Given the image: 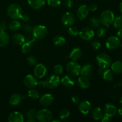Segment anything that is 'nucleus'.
Masks as SVG:
<instances>
[{"label":"nucleus","instance_id":"3c124183","mask_svg":"<svg viewBox=\"0 0 122 122\" xmlns=\"http://www.w3.org/2000/svg\"><path fill=\"white\" fill-rule=\"evenodd\" d=\"M117 34V36L118 37H119V38L122 39V29H119Z\"/></svg>","mask_w":122,"mask_h":122},{"label":"nucleus","instance_id":"09e8293b","mask_svg":"<svg viewBox=\"0 0 122 122\" xmlns=\"http://www.w3.org/2000/svg\"><path fill=\"white\" fill-rule=\"evenodd\" d=\"M98 7L96 4H91L88 7V9L89 11H95L97 10Z\"/></svg>","mask_w":122,"mask_h":122},{"label":"nucleus","instance_id":"6ab92c4d","mask_svg":"<svg viewBox=\"0 0 122 122\" xmlns=\"http://www.w3.org/2000/svg\"><path fill=\"white\" fill-rule=\"evenodd\" d=\"M27 2L31 8L35 10H39L45 5V0H27Z\"/></svg>","mask_w":122,"mask_h":122},{"label":"nucleus","instance_id":"2eb2a0df","mask_svg":"<svg viewBox=\"0 0 122 122\" xmlns=\"http://www.w3.org/2000/svg\"><path fill=\"white\" fill-rule=\"evenodd\" d=\"M79 109L82 114L86 115L91 110V104L88 101H83L79 103Z\"/></svg>","mask_w":122,"mask_h":122},{"label":"nucleus","instance_id":"4d7b16f0","mask_svg":"<svg viewBox=\"0 0 122 122\" xmlns=\"http://www.w3.org/2000/svg\"><path fill=\"white\" fill-rule=\"evenodd\" d=\"M51 122H60V120H51Z\"/></svg>","mask_w":122,"mask_h":122},{"label":"nucleus","instance_id":"c03bdc74","mask_svg":"<svg viewBox=\"0 0 122 122\" xmlns=\"http://www.w3.org/2000/svg\"><path fill=\"white\" fill-rule=\"evenodd\" d=\"M23 29L24 31H25L26 32H30L32 30V27L29 24H25V25L23 26Z\"/></svg>","mask_w":122,"mask_h":122},{"label":"nucleus","instance_id":"7ed1b4c3","mask_svg":"<svg viewBox=\"0 0 122 122\" xmlns=\"http://www.w3.org/2000/svg\"><path fill=\"white\" fill-rule=\"evenodd\" d=\"M96 59L98 64L101 69H107L112 64V58L107 54H100L97 56Z\"/></svg>","mask_w":122,"mask_h":122},{"label":"nucleus","instance_id":"cd10ccee","mask_svg":"<svg viewBox=\"0 0 122 122\" xmlns=\"http://www.w3.org/2000/svg\"><path fill=\"white\" fill-rule=\"evenodd\" d=\"M36 41V39L35 38L33 40H31L27 42H24L21 46V50L24 54H27L30 52L32 48V45Z\"/></svg>","mask_w":122,"mask_h":122},{"label":"nucleus","instance_id":"37998d69","mask_svg":"<svg viewBox=\"0 0 122 122\" xmlns=\"http://www.w3.org/2000/svg\"><path fill=\"white\" fill-rule=\"evenodd\" d=\"M64 6L67 8H71L73 6V0H64L63 1Z\"/></svg>","mask_w":122,"mask_h":122},{"label":"nucleus","instance_id":"7c9ffc66","mask_svg":"<svg viewBox=\"0 0 122 122\" xmlns=\"http://www.w3.org/2000/svg\"><path fill=\"white\" fill-rule=\"evenodd\" d=\"M88 21H89V25L94 28H97V27H100V25H101L99 18L95 16L91 17L88 20Z\"/></svg>","mask_w":122,"mask_h":122},{"label":"nucleus","instance_id":"79ce46f5","mask_svg":"<svg viewBox=\"0 0 122 122\" xmlns=\"http://www.w3.org/2000/svg\"><path fill=\"white\" fill-rule=\"evenodd\" d=\"M91 46L92 47L93 49L95 50H98L99 49L101 48V43L98 41V40H93L91 42Z\"/></svg>","mask_w":122,"mask_h":122},{"label":"nucleus","instance_id":"e433bc0d","mask_svg":"<svg viewBox=\"0 0 122 122\" xmlns=\"http://www.w3.org/2000/svg\"><path fill=\"white\" fill-rule=\"evenodd\" d=\"M37 111L35 109H31L26 113V116L27 119H36Z\"/></svg>","mask_w":122,"mask_h":122},{"label":"nucleus","instance_id":"aec40b11","mask_svg":"<svg viewBox=\"0 0 122 122\" xmlns=\"http://www.w3.org/2000/svg\"><path fill=\"white\" fill-rule=\"evenodd\" d=\"M77 84L80 88H81L82 89H86L89 87L90 81H89L88 77L81 76V77H79L78 80H77Z\"/></svg>","mask_w":122,"mask_h":122},{"label":"nucleus","instance_id":"9d476101","mask_svg":"<svg viewBox=\"0 0 122 122\" xmlns=\"http://www.w3.org/2000/svg\"><path fill=\"white\" fill-rule=\"evenodd\" d=\"M120 40L118 37L112 36L107 39L106 45L109 50H115L120 46Z\"/></svg>","mask_w":122,"mask_h":122},{"label":"nucleus","instance_id":"de8ad7c7","mask_svg":"<svg viewBox=\"0 0 122 122\" xmlns=\"http://www.w3.org/2000/svg\"><path fill=\"white\" fill-rule=\"evenodd\" d=\"M20 19H21L23 21H24V22H27V21H29V20L30 17L29 16V15H27V14H23L21 18H20Z\"/></svg>","mask_w":122,"mask_h":122},{"label":"nucleus","instance_id":"a878e982","mask_svg":"<svg viewBox=\"0 0 122 122\" xmlns=\"http://www.w3.org/2000/svg\"><path fill=\"white\" fill-rule=\"evenodd\" d=\"M103 116V111L99 107L94 108L92 112V116L95 120H101Z\"/></svg>","mask_w":122,"mask_h":122},{"label":"nucleus","instance_id":"2f4dec72","mask_svg":"<svg viewBox=\"0 0 122 122\" xmlns=\"http://www.w3.org/2000/svg\"><path fill=\"white\" fill-rule=\"evenodd\" d=\"M66 42V39L61 35H57L54 38L53 43L55 45L61 46L64 45Z\"/></svg>","mask_w":122,"mask_h":122},{"label":"nucleus","instance_id":"393cba45","mask_svg":"<svg viewBox=\"0 0 122 122\" xmlns=\"http://www.w3.org/2000/svg\"><path fill=\"white\" fill-rule=\"evenodd\" d=\"M22 97L19 94H14L10 97L9 99V103L13 106H17L21 102Z\"/></svg>","mask_w":122,"mask_h":122},{"label":"nucleus","instance_id":"603ef678","mask_svg":"<svg viewBox=\"0 0 122 122\" xmlns=\"http://www.w3.org/2000/svg\"><path fill=\"white\" fill-rule=\"evenodd\" d=\"M117 112L118 113H119V115L122 116V107H120V108H119V109H118Z\"/></svg>","mask_w":122,"mask_h":122},{"label":"nucleus","instance_id":"f704fd0d","mask_svg":"<svg viewBox=\"0 0 122 122\" xmlns=\"http://www.w3.org/2000/svg\"><path fill=\"white\" fill-rule=\"evenodd\" d=\"M70 115V112L67 109H63L60 112V118L61 120H65L67 119Z\"/></svg>","mask_w":122,"mask_h":122},{"label":"nucleus","instance_id":"49530a36","mask_svg":"<svg viewBox=\"0 0 122 122\" xmlns=\"http://www.w3.org/2000/svg\"><path fill=\"white\" fill-rule=\"evenodd\" d=\"M71 101H73L74 104H79L81 101V100H80L79 97L77 96V95H73V96L71 97Z\"/></svg>","mask_w":122,"mask_h":122},{"label":"nucleus","instance_id":"f8f14e48","mask_svg":"<svg viewBox=\"0 0 122 122\" xmlns=\"http://www.w3.org/2000/svg\"><path fill=\"white\" fill-rule=\"evenodd\" d=\"M23 82L25 85L29 89L35 88L38 85V83L36 77L31 75H27L25 76L23 79Z\"/></svg>","mask_w":122,"mask_h":122},{"label":"nucleus","instance_id":"f03ea898","mask_svg":"<svg viewBox=\"0 0 122 122\" xmlns=\"http://www.w3.org/2000/svg\"><path fill=\"white\" fill-rule=\"evenodd\" d=\"M101 24L106 27H109L114 20V15L110 10H104L101 13L99 17Z\"/></svg>","mask_w":122,"mask_h":122},{"label":"nucleus","instance_id":"b1692460","mask_svg":"<svg viewBox=\"0 0 122 122\" xmlns=\"http://www.w3.org/2000/svg\"><path fill=\"white\" fill-rule=\"evenodd\" d=\"M9 41V35L5 32H0V47L3 48L7 46Z\"/></svg>","mask_w":122,"mask_h":122},{"label":"nucleus","instance_id":"864d4df0","mask_svg":"<svg viewBox=\"0 0 122 122\" xmlns=\"http://www.w3.org/2000/svg\"><path fill=\"white\" fill-rule=\"evenodd\" d=\"M36 122V120L35 119H27V120H26V122Z\"/></svg>","mask_w":122,"mask_h":122},{"label":"nucleus","instance_id":"ea45409f","mask_svg":"<svg viewBox=\"0 0 122 122\" xmlns=\"http://www.w3.org/2000/svg\"><path fill=\"white\" fill-rule=\"evenodd\" d=\"M54 72L57 75H61L63 73V67L60 64H57L54 67Z\"/></svg>","mask_w":122,"mask_h":122},{"label":"nucleus","instance_id":"4be33fe9","mask_svg":"<svg viewBox=\"0 0 122 122\" xmlns=\"http://www.w3.org/2000/svg\"><path fill=\"white\" fill-rule=\"evenodd\" d=\"M11 40L15 45H21L25 42V37L21 33H15L12 36Z\"/></svg>","mask_w":122,"mask_h":122},{"label":"nucleus","instance_id":"c9c22d12","mask_svg":"<svg viewBox=\"0 0 122 122\" xmlns=\"http://www.w3.org/2000/svg\"><path fill=\"white\" fill-rule=\"evenodd\" d=\"M79 30L75 26H70L68 29V33L71 36H76L79 35Z\"/></svg>","mask_w":122,"mask_h":122},{"label":"nucleus","instance_id":"5fc2aeb1","mask_svg":"<svg viewBox=\"0 0 122 122\" xmlns=\"http://www.w3.org/2000/svg\"><path fill=\"white\" fill-rule=\"evenodd\" d=\"M119 9H120V11L122 13V2L120 4V5H119Z\"/></svg>","mask_w":122,"mask_h":122},{"label":"nucleus","instance_id":"39448f33","mask_svg":"<svg viewBox=\"0 0 122 122\" xmlns=\"http://www.w3.org/2000/svg\"><path fill=\"white\" fill-rule=\"evenodd\" d=\"M32 33L36 39H43L47 36L48 29L44 25H38L33 27Z\"/></svg>","mask_w":122,"mask_h":122},{"label":"nucleus","instance_id":"4468645a","mask_svg":"<svg viewBox=\"0 0 122 122\" xmlns=\"http://www.w3.org/2000/svg\"><path fill=\"white\" fill-rule=\"evenodd\" d=\"M105 115L109 117L114 116L117 113V110L114 104L112 103H107L104 107Z\"/></svg>","mask_w":122,"mask_h":122},{"label":"nucleus","instance_id":"412c9836","mask_svg":"<svg viewBox=\"0 0 122 122\" xmlns=\"http://www.w3.org/2000/svg\"><path fill=\"white\" fill-rule=\"evenodd\" d=\"M61 82L62 85L66 88H71L75 85V81L73 78L69 75L64 76L61 79Z\"/></svg>","mask_w":122,"mask_h":122},{"label":"nucleus","instance_id":"20e7f679","mask_svg":"<svg viewBox=\"0 0 122 122\" xmlns=\"http://www.w3.org/2000/svg\"><path fill=\"white\" fill-rule=\"evenodd\" d=\"M53 118L52 112L48 109H42L37 112L36 119L40 122H49Z\"/></svg>","mask_w":122,"mask_h":122},{"label":"nucleus","instance_id":"423d86ee","mask_svg":"<svg viewBox=\"0 0 122 122\" xmlns=\"http://www.w3.org/2000/svg\"><path fill=\"white\" fill-rule=\"evenodd\" d=\"M61 80L57 75H52L48 76L45 81V87L48 89H54L57 88L60 84Z\"/></svg>","mask_w":122,"mask_h":122},{"label":"nucleus","instance_id":"473e14b6","mask_svg":"<svg viewBox=\"0 0 122 122\" xmlns=\"http://www.w3.org/2000/svg\"><path fill=\"white\" fill-rule=\"evenodd\" d=\"M28 96L32 100H37L39 98V94L38 91L34 88H31L28 91Z\"/></svg>","mask_w":122,"mask_h":122},{"label":"nucleus","instance_id":"6e6d98bb","mask_svg":"<svg viewBox=\"0 0 122 122\" xmlns=\"http://www.w3.org/2000/svg\"><path fill=\"white\" fill-rule=\"evenodd\" d=\"M120 104L122 106V96L120 97Z\"/></svg>","mask_w":122,"mask_h":122},{"label":"nucleus","instance_id":"a211bd4d","mask_svg":"<svg viewBox=\"0 0 122 122\" xmlns=\"http://www.w3.org/2000/svg\"><path fill=\"white\" fill-rule=\"evenodd\" d=\"M93 70V66L90 63H87L85 64L82 67H81V74L82 76H86L87 77H89L91 76Z\"/></svg>","mask_w":122,"mask_h":122},{"label":"nucleus","instance_id":"0eeeda50","mask_svg":"<svg viewBox=\"0 0 122 122\" xmlns=\"http://www.w3.org/2000/svg\"><path fill=\"white\" fill-rule=\"evenodd\" d=\"M67 70L68 73L71 76H77L81 74V67L79 64L76 61H71L69 62L66 66Z\"/></svg>","mask_w":122,"mask_h":122},{"label":"nucleus","instance_id":"bb28decb","mask_svg":"<svg viewBox=\"0 0 122 122\" xmlns=\"http://www.w3.org/2000/svg\"><path fill=\"white\" fill-rule=\"evenodd\" d=\"M111 68L113 72L116 74L122 73V61H116L111 64Z\"/></svg>","mask_w":122,"mask_h":122},{"label":"nucleus","instance_id":"6e6552de","mask_svg":"<svg viewBox=\"0 0 122 122\" xmlns=\"http://www.w3.org/2000/svg\"><path fill=\"white\" fill-rule=\"evenodd\" d=\"M79 35L82 39L88 41L94 38L95 36V32L92 28L86 27L82 29L79 32Z\"/></svg>","mask_w":122,"mask_h":122},{"label":"nucleus","instance_id":"f3484780","mask_svg":"<svg viewBox=\"0 0 122 122\" xmlns=\"http://www.w3.org/2000/svg\"><path fill=\"white\" fill-rule=\"evenodd\" d=\"M24 121L23 116L19 112H12L8 117L9 122H23Z\"/></svg>","mask_w":122,"mask_h":122},{"label":"nucleus","instance_id":"dca6fc26","mask_svg":"<svg viewBox=\"0 0 122 122\" xmlns=\"http://www.w3.org/2000/svg\"><path fill=\"white\" fill-rule=\"evenodd\" d=\"M54 101V97L51 94H45L43 95L39 100L41 105L44 107H48L50 106Z\"/></svg>","mask_w":122,"mask_h":122},{"label":"nucleus","instance_id":"9b49d317","mask_svg":"<svg viewBox=\"0 0 122 122\" xmlns=\"http://www.w3.org/2000/svg\"><path fill=\"white\" fill-rule=\"evenodd\" d=\"M47 73V69L44 64L39 63L36 64L34 69V75L36 77L39 79L43 78Z\"/></svg>","mask_w":122,"mask_h":122},{"label":"nucleus","instance_id":"8fccbe9b","mask_svg":"<svg viewBox=\"0 0 122 122\" xmlns=\"http://www.w3.org/2000/svg\"><path fill=\"white\" fill-rule=\"evenodd\" d=\"M102 122H108L110 121V117H109L107 116L104 115L103 116V117H102V119H101Z\"/></svg>","mask_w":122,"mask_h":122},{"label":"nucleus","instance_id":"5701e85b","mask_svg":"<svg viewBox=\"0 0 122 122\" xmlns=\"http://www.w3.org/2000/svg\"><path fill=\"white\" fill-rule=\"evenodd\" d=\"M82 54V50L80 48H75L73 50L71 51V52H70V56H69V57H70V59L72 61H76L78 60L81 57Z\"/></svg>","mask_w":122,"mask_h":122},{"label":"nucleus","instance_id":"4c0bfd02","mask_svg":"<svg viewBox=\"0 0 122 122\" xmlns=\"http://www.w3.org/2000/svg\"><path fill=\"white\" fill-rule=\"evenodd\" d=\"M27 62L31 66H35L37 64L38 60L35 57L33 56H30L27 58Z\"/></svg>","mask_w":122,"mask_h":122},{"label":"nucleus","instance_id":"a19ab883","mask_svg":"<svg viewBox=\"0 0 122 122\" xmlns=\"http://www.w3.org/2000/svg\"><path fill=\"white\" fill-rule=\"evenodd\" d=\"M48 4L52 7H57L61 4V0H47Z\"/></svg>","mask_w":122,"mask_h":122},{"label":"nucleus","instance_id":"1a4fd4ad","mask_svg":"<svg viewBox=\"0 0 122 122\" xmlns=\"http://www.w3.org/2000/svg\"><path fill=\"white\" fill-rule=\"evenodd\" d=\"M62 23L66 27H70L75 21V16L71 12H66L61 17Z\"/></svg>","mask_w":122,"mask_h":122},{"label":"nucleus","instance_id":"58836bf2","mask_svg":"<svg viewBox=\"0 0 122 122\" xmlns=\"http://www.w3.org/2000/svg\"><path fill=\"white\" fill-rule=\"evenodd\" d=\"M106 29L104 27L102 26V27H98L97 29V35L99 38H102L104 37L106 35Z\"/></svg>","mask_w":122,"mask_h":122},{"label":"nucleus","instance_id":"f257e3e1","mask_svg":"<svg viewBox=\"0 0 122 122\" xmlns=\"http://www.w3.org/2000/svg\"><path fill=\"white\" fill-rule=\"evenodd\" d=\"M7 14L13 20L20 19L23 14V10L20 5L17 4H12L7 8Z\"/></svg>","mask_w":122,"mask_h":122},{"label":"nucleus","instance_id":"a18cd8bd","mask_svg":"<svg viewBox=\"0 0 122 122\" xmlns=\"http://www.w3.org/2000/svg\"><path fill=\"white\" fill-rule=\"evenodd\" d=\"M7 25L5 21L0 23V32H5L7 29Z\"/></svg>","mask_w":122,"mask_h":122},{"label":"nucleus","instance_id":"ddd939ff","mask_svg":"<svg viewBox=\"0 0 122 122\" xmlns=\"http://www.w3.org/2000/svg\"><path fill=\"white\" fill-rule=\"evenodd\" d=\"M89 11L88 6L86 5H81V6L79 7L77 12H76L77 17L81 20H84L88 16V14H89Z\"/></svg>","mask_w":122,"mask_h":122},{"label":"nucleus","instance_id":"c756f323","mask_svg":"<svg viewBox=\"0 0 122 122\" xmlns=\"http://www.w3.org/2000/svg\"><path fill=\"white\" fill-rule=\"evenodd\" d=\"M21 23L18 20H13L8 25V27L12 31H17L21 27Z\"/></svg>","mask_w":122,"mask_h":122},{"label":"nucleus","instance_id":"c85d7f7f","mask_svg":"<svg viewBox=\"0 0 122 122\" xmlns=\"http://www.w3.org/2000/svg\"><path fill=\"white\" fill-rule=\"evenodd\" d=\"M102 76L104 79L105 81H107V82L112 81L113 78H114V75H113V71L112 70H110V69H104Z\"/></svg>","mask_w":122,"mask_h":122},{"label":"nucleus","instance_id":"72a5a7b5","mask_svg":"<svg viewBox=\"0 0 122 122\" xmlns=\"http://www.w3.org/2000/svg\"><path fill=\"white\" fill-rule=\"evenodd\" d=\"M114 26L115 28L118 29H122V15H119L117 17L114 19Z\"/></svg>","mask_w":122,"mask_h":122}]
</instances>
